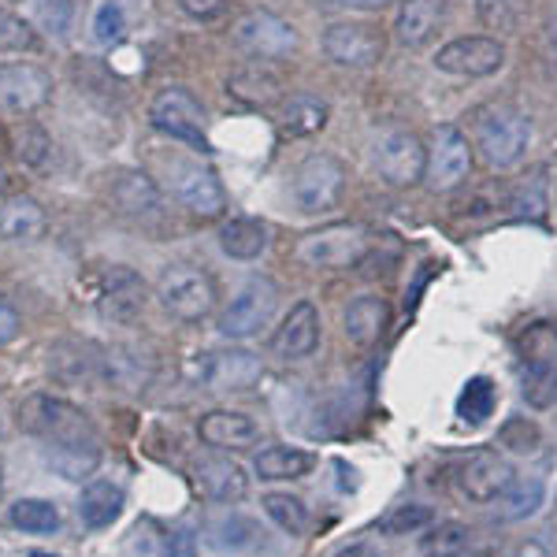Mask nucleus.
<instances>
[{
    "label": "nucleus",
    "instance_id": "14",
    "mask_svg": "<svg viewBox=\"0 0 557 557\" xmlns=\"http://www.w3.org/2000/svg\"><path fill=\"white\" fill-rule=\"evenodd\" d=\"M506 57L509 52L498 38L469 34V38L446 41L443 49L435 52V67L443 71V75H457V78H487L506 67Z\"/></svg>",
    "mask_w": 557,
    "mask_h": 557
},
{
    "label": "nucleus",
    "instance_id": "6",
    "mask_svg": "<svg viewBox=\"0 0 557 557\" xmlns=\"http://www.w3.org/2000/svg\"><path fill=\"white\" fill-rule=\"evenodd\" d=\"M424 164H428V149L406 127H383L372 138V168L394 190H406V186L424 183Z\"/></svg>",
    "mask_w": 557,
    "mask_h": 557
},
{
    "label": "nucleus",
    "instance_id": "26",
    "mask_svg": "<svg viewBox=\"0 0 557 557\" xmlns=\"http://www.w3.org/2000/svg\"><path fill=\"white\" fill-rule=\"evenodd\" d=\"M386 327H391V305L380 294H361L346 305L343 331L357 349H372L386 335Z\"/></svg>",
    "mask_w": 557,
    "mask_h": 557
},
{
    "label": "nucleus",
    "instance_id": "30",
    "mask_svg": "<svg viewBox=\"0 0 557 557\" xmlns=\"http://www.w3.org/2000/svg\"><path fill=\"white\" fill-rule=\"evenodd\" d=\"M205 543H209L215 554H249V550H257V546H264V532H260L257 520H249L242 513H227V517L212 520L209 532H205Z\"/></svg>",
    "mask_w": 557,
    "mask_h": 557
},
{
    "label": "nucleus",
    "instance_id": "28",
    "mask_svg": "<svg viewBox=\"0 0 557 557\" xmlns=\"http://www.w3.org/2000/svg\"><path fill=\"white\" fill-rule=\"evenodd\" d=\"M123 506H127V494H123L120 483L112 480H94L86 483L83 498H78V517L89 532H101V528H112L120 520Z\"/></svg>",
    "mask_w": 557,
    "mask_h": 557
},
{
    "label": "nucleus",
    "instance_id": "32",
    "mask_svg": "<svg viewBox=\"0 0 557 557\" xmlns=\"http://www.w3.org/2000/svg\"><path fill=\"white\" fill-rule=\"evenodd\" d=\"M268 246H272V231L253 215H238L220 227V249L231 260H257Z\"/></svg>",
    "mask_w": 557,
    "mask_h": 557
},
{
    "label": "nucleus",
    "instance_id": "31",
    "mask_svg": "<svg viewBox=\"0 0 557 557\" xmlns=\"http://www.w3.org/2000/svg\"><path fill=\"white\" fill-rule=\"evenodd\" d=\"M317 469V457L301 446H268L253 457V472L268 483H283V480H305Z\"/></svg>",
    "mask_w": 557,
    "mask_h": 557
},
{
    "label": "nucleus",
    "instance_id": "16",
    "mask_svg": "<svg viewBox=\"0 0 557 557\" xmlns=\"http://www.w3.org/2000/svg\"><path fill=\"white\" fill-rule=\"evenodd\" d=\"M146 305H149V286H146V278L134 272V268L120 264L104 275L97 309H101V317L108 323H115V327H131V323L141 320Z\"/></svg>",
    "mask_w": 557,
    "mask_h": 557
},
{
    "label": "nucleus",
    "instance_id": "35",
    "mask_svg": "<svg viewBox=\"0 0 557 557\" xmlns=\"http://www.w3.org/2000/svg\"><path fill=\"white\" fill-rule=\"evenodd\" d=\"M49 465L64 475V480H86V475H94V469L101 465V446H97V443L52 446Z\"/></svg>",
    "mask_w": 557,
    "mask_h": 557
},
{
    "label": "nucleus",
    "instance_id": "25",
    "mask_svg": "<svg viewBox=\"0 0 557 557\" xmlns=\"http://www.w3.org/2000/svg\"><path fill=\"white\" fill-rule=\"evenodd\" d=\"M194 475H197V487L209 494L212 502H220V506H235V502L246 498V491H249L246 469H242L238 461H231V457H220V454L201 457Z\"/></svg>",
    "mask_w": 557,
    "mask_h": 557
},
{
    "label": "nucleus",
    "instance_id": "46",
    "mask_svg": "<svg viewBox=\"0 0 557 557\" xmlns=\"http://www.w3.org/2000/svg\"><path fill=\"white\" fill-rule=\"evenodd\" d=\"M475 15L487 30H509L517 23V0H475Z\"/></svg>",
    "mask_w": 557,
    "mask_h": 557
},
{
    "label": "nucleus",
    "instance_id": "12",
    "mask_svg": "<svg viewBox=\"0 0 557 557\" xmlns=\"http://www.w3.org/2000/svg\"><path fill=\"white\" fill-rule=\"evenodd\" d=\"M231 38H235V45L246 57L264 60V64L268 60L294 57V49H298V30L286 20H278L275 12H264V8L242 15L235 30H231Z\"/></svg>",
    "mask_w": 557,
    "mask_h": 557
},
{
    "label": "nucleus",
    "instance_id": "7",
    "mask_svg": "<svg viewBox=\"0 0 557 557\" xmlns=\"http://www.w3.org/2000/svg\"><path fill=\"white\" fill-rule=\"evenodd\" d=\"M513 483H517L513 465L498 450H491V446L472 450L454 469V491H457V498L469 502V506H494V502L506 498V491L513 487Z\"/></svg>",
    "mask_w": 557,
    "mask_h": 557
},
{
    "label": "nucleus",
    "instance_id": "53",
    "mask_svg": "<svg viewBox=\"0 0 557 557\" xmlns=\"http://www.w3.org/2000/svg\"><path fill=\"white\" fill-rule=\"evenodd\" d=\"M546 38H550V45L557 49V12L550 15V23H546Z\"/></svg>",
    "mask_w": 557,
    "mask_h": 557
},
{
    "label": "nucleus",
    "instance_id": "27",
    "mask_svg": "<svg viewBox=\"0 0 557 557\" xmlns=\"http://www.w3.org/2000/svg\"><path fill=\"white\" fill-rule=\"evenodd\" d=\"M45 227H49V220H45V209L34 197H8L4 205H0V238L4 242H15V246H34Z\"/></svg>",
    "mask_w": 557,
    "mask_h": 557
},
{
    "label": "nucleus",
    "instance_id": "19",
    "mask_svg": "<svg viewBox=\"0 0 557 557\" xmlns=\"http://www.w3.org/2000/svg\"><path fill=\"white\" fill-rule=\"evenodd\" d=\"M49 372L64 386H94L104 375V354L89 338H57L49 346Z\"/></svg>",
    "mask_w": 557,
    "mask_h": 557
},
{
    "label": "nucleus",
    "instance_id": "15",
    "mask_svg": "<svg viewBox=\"0 0 557 557\" xmlns=\"http://www.w3.org/2000/svg\"><path fill=\"white\" fill-rule=\"evenodd\" d=\"M172 190L201 220H220L227 212V190H223L220 175L209 164H201V160H175Z\"/></svg>",
    "mask_w": 557,
    "mask_h": 557
},
{
    "label": "nucleus",
    "instance_id": "43",
    "mask_svg": "<svg viewBox=\"0 0 557 557\" xmlns=\"http://www.w3.org/2000/svg\"><path fill=\"white\" fill-rule=\"evenodd\" d=\"M89 30H94V41L97 45H115L123 38V30H127V12H123L120 0H101L94 12V23H89Z\"/></svg>",
    "mask_w": 557,
    "mask_h": 557
},
{
    "label": "nucleus",
    "instance_id": "49",
    "mask_svg": "<svg viewBox=\"0 0 557 557\" xmlns=\"http://www.w3.org/2000/svg\"><path fill=\"white\" fill-rule=\"evenodd\" d=\"M15 335H20V312H15V305L0 294V346H8Z\"/></svg>",
    "mask_w": 557,
    "mask_h": 557
},
{
    "label": "nucleus",
    "instance_id": "3",
    "mask_svg": "<svg viewBox=\"0 0 557 557\" xmlns=\"http://www.w3.org/2000/svg\"><path fill=\"white\" fill-rule=\"evenodd\" d=\"M517 357L524 368V398L532 409H550L557 401V327L546 320L528 323L517 335Z\"/></svg>",
    "mask_w": 557,
    "mask_h": 557
},
{
    "label": "nucleus",
    "instance_id": "52",
    "mask_svg": "<svg viewBox=\"0 0 557 557\" xmlns=\"http://www.w3.org/2000/svg\"><path fill=\"white\" fill-rule=\"evenodd\" d=\"M513 557H550V550H546L539 539H524V543H520L517 550H513Z\"/></svg>",
    "mask_w": 557,
    "mask_h": 557
},
{
    "label": "nucleus",
    "instance_id": "38",
    "mask_svg": "<svg viewBox=\"0 0 557 557\" xmlns=\"http://www.w3.org/2000/svg\"><path fill=\"white\" fill-rule=\"evenodd\" d=\"M494 383L487 375H475V380L465 383L461 398H457V417L465 420V424H483V420L494 412Z\"/></svg>",
    "mask_w": 557,
    "mask_h": 557
},
{
    "label": "nucleus",
    "instance_id": "24",
    "mask_svg": "<svg viewBox=\"0 0 557 557\" xmlns=\"http://www.w3.org/2000/svg\"><path fill=\"white\" fill-rule=\"evenodd\" d=\"M227 94L235 97L238 104H246V108H272V104L283 101L286 86H283V78H278V71L272 64L257 60V64H246V67L231 71Z\"/></svg>",
    "mask_w": 557,
    "mask_h": 557
},
{
    "label": "nucleus",
    "instance_id": "56",
    "mask_svg": "<svg viewBox=\"0 0 557 557\" xmlns=\"http://www.w3.org/2000/svg\"><path fill=\"white\" fill-rule=\"evenodd\" d=\"M0 487H4V465H0Z\"/></svg>",
    "mask_w": 557,
    "mask_h": 557
},
{
    "label": "nucleus",
    "instance_id": "13",
    "mask_svg": "<svg viewBox=\"0 0 557 557\" xmlns=\"http://www.w3.org/2000/svg\"><path fill=\"white\" fill-rule=\"evenodd\" d=\"M323 52H327L331 64L349 67V71H368L383 60V34L372 23H354V20H338L323 30Z\"/></svg>",
    "mask_w": 557,
    "mask_h": 557
},
{
    "label": "nucleus",
    "instance_id": "1",
    "mask_svg": "<svg viewBox=\"0 0 557 557\" xmlns=\"http://www.w3.org/2000/svg\"><path fill=\"white\" fill-rule=\"evenodd\" d=\"M528 146H532V120L517 104L494 101L475 112V149L483 152L494 172L517 168Z\"/></svg>",
    "mask_w": 557,
    "mask_h": 557
},
{
    "label": "nucleus",
    "instance_id": "4",
    "mask_svg": "<svg viewBox=\"0 0 557 557\" xmlns=\"http://www.w3.org/2000/svg\"><path fill=\"white\" fill-rule=\"evenodd\" d=\"M157 301L178 323H201L215 309V278L197 264H168L157 278Z\"/></svg>",
    "mask_w": 557,
    "mask_h": 557
},
{
    "label": "nucleus",
    "instance_id": "44",
    "mask_svg": "<svg viewBox=\"0 0 557 557\" xmlns=\"http://www.w3.org/2000/svg\"><path fill=\"white\" fill-rule=\"evenodd\" d=\"M30 49H38V34L15 12L0 8V52H30Z\"/></svg>",
    "mask_w": 557,
    "mask_h": 557
},
{
    "label": "nucleus",
    "instance_id": "8",
    "mask_svg": "<svg viewBox=\"0 0 557 557\" xmlns=\"http://www.w3.org/2000/svg\"><path fill=\"white\" fill-rule=\"evenodd\" d=\"M290 194L305 215H323L338 209V201L346 194V164L338 157H331V152H317V157L301 160L298 172H294Z\"/></svg>",
    "mask_w": 557,
    "mask_h": 557
},
{
    "label": "nucleus",
    "instance_id": "11",
    "mask_svg": "<svg viewBox=\"0 0 557 557\" xmlns=\"http://www.w3.org/2000/svg\"><path fill=\"white\" fill-rule=\"evenodd\" d=\"M278 309V286L268 275H253L238 286V294L220 317L223 338H249L260 327H268Z\"/></svg>",
    "mask_w": 557,
    "mask_h": 557
},
{
    "label": "nucleus",
    "instance_id": "29",
    "mask_svg": "<svg viewBox=\"0 0 557 557\" xmlns=\"http://www.w3.org/2000/svg\"><path fill=\"white\" fill-rule=\"evenodd\" d=\"M190 535L172 532V528L157 524V520H138L127 539L131 557H190Z\"/></svg>",
    "mask_w": 557,
    "mask_h": 557
},
{
    "label": "nucleus",
    "instance_id": "39",
    "mask_svg": "<svg viewBox=\"0 0 557 557\" xmlns=\"http://www.w3.org/2000/svg\"><path fill=\"white\" fill-rule=\"evenodd\" d=\"M264 513L283 528L286 535H305L309 532V509H305L301 498L294 494H264Z\"/></svg>",
    "mask_w": 557,
    "mask_h": 557
},
{
    "label": "nucleus",
    "instance_id": "54",
    "mask_svg": "<svg viewBox=\"0 0 557 557\" xmlns=\"http://www.w3.org/2000/svg\"><path fill=\"white\" fill-rule=\"evenodd\" d=\"M4 190H8V172L0 168V194H4Z\"/></svg>",
    "mask_w": 557,
    "mask_h": 557
},
{
    "label": "nucleus",
    "instance_id": "23",
    "mask_svg": "<svg viewBox=\"0 0 557 557\" xmlns=\"http://www.w3.org/2000/svg\"><path fill=\"white\" fill-rule=\"evenodd\" d=\"M446 20V0H401L394 38L401 49H428Z\"/></svg>",
    "mask_w": 557,
    "mask_h": 557
},
{
    "label": "nucleus",
    "instance_id": "42",
    "mask_svg": "<svg viewBox=\"0 0 557 557\" xmlns=\"http://www.w3.org/2000/svg\"><path fill=\"white\" fill-rule=\"evenodd\" d=\"M431 524V509L406 502V506H394L391 513L380 517V532L383 535H417Z\"/></svg>",
    "mask_w": 557,
    "mask_h": 557
},
{
    "label": "nucleus",
    "instance_id": "21",
    "mask_svg": "<svg viewBox=\"0 0 557 557\" xmlns=\"http://www.w3.org/2000/svg\"><path fill=\"white\" fill-rule=\"evenodd\" d=\"M52 97V75L38 64H0V104L8 112H38Z\"/></svg>",
    "mask_w": 557,
    "mask_h": 557
},
{
    "label": "nucleus",
    "instance_id": "34",
    "mask_svg": "<svg viewBox=\"0 0 557 557\" xmlns=\"http://www.w3.org/2000/svg\"><path fill=\"white\" fill-rule=\"evenodd\" d=\"M472 539H475V532L469 524H461V520H443V524H435L424 539H420V554L424 557H461L472 546Z\"/></svg>",
    "mask_w": 557,
    "mask_h": 557
},
{
    "label": "nucleus",
    "instance_id": "36",
    "mask_svg": "<svg viewBox=\"0 0 557 557\" xmlns=\"http://www.w3.org/2000/svg\"><path fill=\"white\" fill-rule=\"evenodd\" d=\"M12 524L26 535H52L60 532V509L45 498H20L12 506Z\"/></svg>",
    "mask_w": 557,
    "mask_h": 557
},
{
    "label": "nucleus",
    "instance_id": "20",
    "mask_svg": "<svg viewBox=\"0 0 557 557\" xmlns=\"http://www.w3.org/2000/svg\"><path fill=\"white\" fill-rule=\"evenodd\" d=\"M320 346V309L312 301H298L286 320L278 323L268 338V349L278 357V361H305L312 357Z\"/></svg>",
    "mask_w": 557,
    "mask_h": 557
},
{
    "label": "nucleus",
    "instance_id": "45",
    "mask_svg": "<svg viewBox=\"0 0 557 557\" xmlns=\"http://www.w3.org/2000/svg\"><path fill=\"white\" fill-rule=\"evenodd\" d=\"M15 157H20V164L26 168H45L52 157V138L30 123V127H23L20 138H15Z\"/></svg>",
    "mask_w": 557,
    "mask_h": 557
},
{
    "label": "nucleus",
    "instance_id": "18",
    "mask_svg": "<svg viewBox=\"0 0 557 557\" xmlns=\"http://www.w3.org/2000/svg\"><path fill=\"white\" fill-rule=\"evenodd\" d=\"M264 375V364H260L257 354L249 349H215V354L205 357L201 364V380L209 391L220 394H246L253 391Z\"/></svg>",
    "mask_w": 557,
    "mask_h": 557
},
{
    "label": "nucleus",
    "instance_id": "47",
    "mask_svg": "<svg viewBox=\"0 0 557 557\" xmlns=\"http://www.w3.org/2000/svg\"><path fill=\"white\" fill-rule=\"evenodd\" d=\"M41 23L57 38H67L71 23H75V0H41Z\"/></svg>",
    "mask_w": 557,
    "mask_h": 557
},
{
    "label": "nucleus",
    "instance_id": "17",
    "mask_svg": "<svg viewBox=\"0 0 557 557\" xmlns=\"http://www.w3.org/2000/svg\"><path fill=\"white\" fill-rule=\"evenodd\" d=\"M104 197L115 212L127 215V220H138V223L157 220V215L164 212L157 183H152L146 172H138V168H115L104 183Z\"/></svg>",
    "mask_w": 557,
    "mask_h": 557
},
{
    "label": "nucleus",
    "instance_id": "50",
    "mask_svg": "<svg viewBox=\"0 0 557 557\" xmlns=\"http://www.w3.org/2000/svg\"><path fill=\"white\" fill-rule=\"evenodd\" d=\"M331 557H383V554H380V546H375V543H364V539H361V543H346L343 550H335Z\"/></svg>",
    "mask_w": 557,
    "mask_h": 557
},
{
    "label": "nucleus",
    "instance_id": "33",
    "mask_svg": "<svg viewBox=\"0 0 557 557\" xmlns=\"http://www.w3.org/2000/svg\"><path fill=\"white\" fill-rule=\"evenodd\" d=\"M327 120H331L327 101H320V97H312V94H298L283 104L278 127H283V134H290V138H312V134H320L327 127Z\"/></svg>",
    "mask_w": 557,
    "mask_h": 557
},
{
    "label": "nucleus",
    "instance_id": "22",
    "mask_svg": "<svg viewBox=\"0 0 557 557\" xmlns=\"http://www.w3.org/2000/svg\"><path fill=\"white\" fill-rule=\"evenodd\" d=\"M197 435H201L205 446H215V450H249V446L260 443V424L246 412L212 409L197 420Z\"/></svg>",
    "mask_w": 557,
    "mask_h": 557
},
{
    "label": "nucleus",
    "instance_id": "10",
    "mask_svg": "<svg viewBox=\"0 0 557 557\" xmlns=\"http://www.w3.org/2000/svg\"><path fill=\"white\" fill-rule=\"evenodd\" d=\"M149 123H152V131L168 134V138L186 141V146H197L201 152H209V138H205V108L186 86L160 89L149 104Z\"/></svg>",
    "mask_w": 557,
    "mask_h": 557
},
{
    "label": "nucleus",
    "instance_id": "55",
    "mask_svg": "<svg viewBox=\"0 0 557 557\" xmlns=\"http://www.w3.org/2000/svg\"><path fill=\"white\" fill-rule=\"evenodd\" d=\"M30 557H57V554H45V550H34Z\"/></svg>",
    "mask_w": 557,
    "mask_h": 557
},
{
    "label": "nucleus",
    "instance_id": "41",
    "mask_svg": "<svg viewBox=\"0 0 557 557\" xmlns=\"http://www.w3.org/2000/svg\"><path fill=\"white\" fill-rule=\"evenodd\" d=\"M546 178L543 175H535V178H528V183H520L517 190H509V215H532V220H543L546 215Z\"/></svg>",
    "mask_w": 557,
    "mask_h": 557
},
{
    "label": "nucleus",
    "instance_id": "5",
    "mask_svg": "<svg viewBox=\"0 0 557 557\" xmlns=\"http://www.w3.org/2000/svg\"><path fill=\"white\" fill-rule=\"evenodd\" d=\"M368 231L357 223H331V227L309 231L301 235V242L294 246V257L305 268H317V272H346L357 268L368 257Z\"/></svg>",
    "mask_w": 557,
    "mask_h": 557
},
{
    "label": "nucleus",
    "instance_id": "48",
    "mask_svg": "<svg viewBox=\"0 0 557 557\" xmlns=\"http://www.w3.org/2000/svg\"><path fill=\"white\" fill-rule=\"evenodd\" d=\"M178 8H183L190 20H201V23H209L215 20V15H223L227 12V4L231 0H175Z\"/></svg>",
    "mask_w": 557,
    "mask_h": 557
},
{
    "label": "nucleus",
    "instance_id": "37",
    "mask_svg": "<svg viewBox=\"0 0 557 557\" xmlns=\"http://www.w3.org/2000/svg\"><path fill=\"white\" fill-rule=\"evenodd\" d=\"M543 480H517L513 487L506 491V498H502V520L506 524H513V520H528L539 513V506H543Z\"/></svg>",
    "mask_w": 557,
    "mask_h": 557
},
{
    "label": "nucleus",
    "instance_id": "40",
    "mask_svg": "<svg viewBox=\"0 0 557 557\" xmlns=\"http://www.w3.org/2000/svg\"><path fill=\"white\" fill-rule=\"evenodd\" d=\"M498 446H506V450H513V454H539L543 431L528 417H509L506 424L498 428Z\"/></svg>",
    "mask_w": 557,
    "mask_h": 557
},
{
    "label": "nucleus",
    "instance_id": "9",
    "mask_svg": "<svg viewBox=\"0 0 557 557\" xmlns=\"http://www.w3.org/2000/svg\"><path fill=\"white\" fill-rule=\"evenodd\" d=\"M472 175V141L457 123H438L428 141L424 183L435 194H450Z\"/></svg>",
    "mask_w": 557,
    "mask_h": 557
},
{
    "label": "nucleus",
    "instance_id": "51",
    "mask_svg": "<svg viewBox=\"0 0 557 557\" xmlns=\"http://www.w3.org/2000/svg\"><path fill=\"white\" fill-rule=\"evenodd\" d=\"M327 4L349 8V12H383L391 0H327Z\"/></svg>",
    "mask_w": 557,
    "mask_h": 557
},
{
    "label": "nucleus",
    "instance_id": "2",
    "mask_svg": "<svg viewBox=\"0 0 557 557\" xmlns=\"http://www.w3.org/2000/svg\"><path fill=\"white\" fill-rule=\"evenodd\" d=\"M20 428L26 435L41 438L49 446H75V443H97L94 420L86 417L75 401L57 398V394H30L20 406Z\"/></svg>",
    "mask_w": 557,
    "mask_h": 557
}]
</instances>
